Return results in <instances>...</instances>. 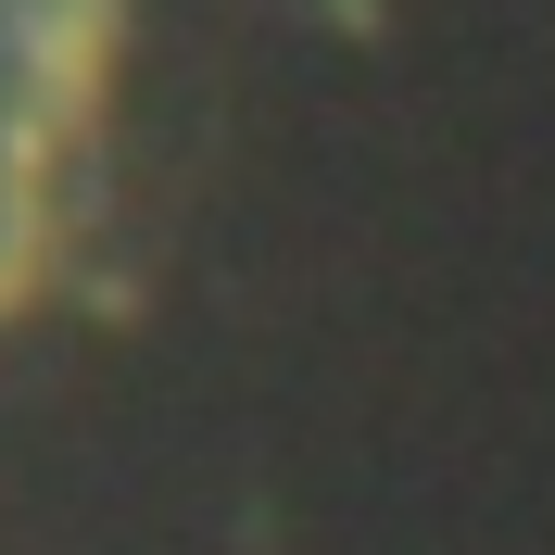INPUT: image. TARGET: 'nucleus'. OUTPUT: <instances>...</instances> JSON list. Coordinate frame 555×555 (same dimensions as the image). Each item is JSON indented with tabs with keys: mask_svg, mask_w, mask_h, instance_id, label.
Instances as JSON below:
<instances>
[{
	"mask_svg": "<svg viewBox=\"0 0 555 555\" xmlns=\"http://www.w3.org/2000/svg\"><path fill=\"white\" fill-rule=\"evenodd\" d=\"M139 0H0V328L76 278L114 190Z\"/></svg>",
	"mask_w": 555,
	"mask_h": 555,
	"instance_id": "obj_1",
	"label": "nucleus"
}]
</instances>
